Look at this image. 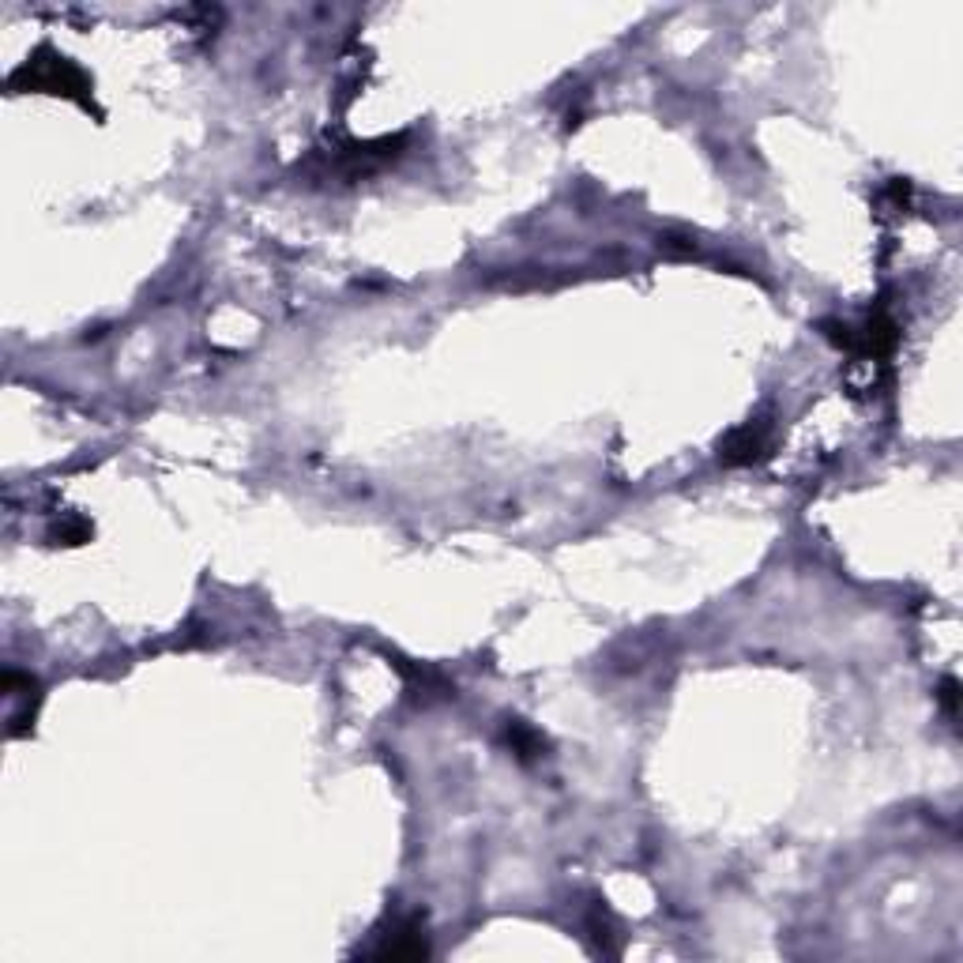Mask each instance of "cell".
Returning <instances> with one entry per match:
<instances>
[{"label": "cell", "mask_w": 963, "mask_h": 963, "mask_svg": "<svg viewBox=\"0 0 963 963\" xmlns=\"http://www.w3.org/2000/svg\"><path fill=\"white\" fill-rule=\"evenodd\" d=\"M768 448V426L764 422H749V426L734 429L727 441L719 444V459L727 467H745V463H757Z\"/></svg>", "instance_id": "cell-2"}, {"label": "cell", "mask_w": 963, "mask_h": 963, "mask_svg": "<svg viewBox=\"0 0 963 963\" xmlns=\"http://www.w3.org/2000/svg\"><path fill=\"white\" fill-rule=\"evenodd\" d=\"M23 83L34 87V91H46V95L72 98V102L91 110V79H87V72L76 61L53 53V49H38L31 61L12 76V87H23Z\"/></svg>", "instance_id": "cell-1"}, {"label": "cell", "mask_w": 963, "mask_h": 963, "mask_svg": "<svg viewBox=\"0 0 963 963\" xmlns=\"http://www.w3.org/2000/svg\"><path fill=\"white\" fill-rule=\"evenodd\" d=\"M956 700H960V685H956V678H945L941 681V704H945L948 715H956Z\"/></svg>", "instance_id": "cell-4"}, {"label": "cell", "mask_w": 963, "mask_h": 963, "mask_svg": "<svg viewBox=\"0 0 963 963\" xmlns=\"http://www.w3.org/2000/svg\"><path fill=\"white\" fill-rule=\"evenodd\" d=\"M508 742H512V749H516L520 757H538L546 738H542L538 730L527 727V723H512V727H508Z\"/></svg>", "instance_id": "cell-3"}]
</instances>
